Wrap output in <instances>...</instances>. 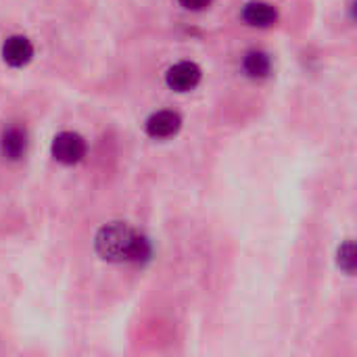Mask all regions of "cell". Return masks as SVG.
<instances>
[{
	"label": "cell",
	"mask_w": 357,
	"mask_h": 357,
	"mask_svg": "<svg viewBox=\"0 0 357 357\" xmlns=\"http://www.w3.org/2000/svg\"><path fill=\"white\" fill-rule=\"evenodd\" d=\"M96 253L111 264H142L151 257V243L128 224L113 222L102 226L94 238Z\"/></svg>",
	"instance_id": "obj_1"
},
{
	"label": "cell",
	"mask_w": 357,
	"mask_h": 357,
	"mask_svg": "<svg viewBox=\"0 0 357 357\" xmlns=\"http://www.w3.org/2000/svg\"><path fill=\"white\" fill-rule=\"evenodd\" d=\"M86 140L77 132H61L54 136L50 144V153L54 161L63 165H75L86 157Z\"/></svg>",
	"instance_id": "obj_2"
},
{
	"label": "cell",
	"mask_w": 357,
	"mask_h": 357,
	"mask_svg": "<svg viewBox=\"0 0 357 357\" xmlns=\"http://www.w3.org/2000/svg\"><path fill=\"white\" fill-rule=\"evenodd\" d=\"M165 82L176 92H190L201 82V67L192 61H180L167 69Z\"/></svg>",
	"instance_id": "obj_3"
},
{
	"label": "cell",
	"mask_w": 357,
	"mask_h": 357,
	"mask_svg": "<svg viewBox=\"0 0 357 357\" xmlns=\"http://www.w3.org/2000/svg\"><path fill=\"white\" fill-rule=\"evenodd\" d=\"M2 59L6 65L21 69L25 65L31 63L33 59V44L27 36L21 33H13L2 42Z\"/></svg>",
	"instance_id": "obj_4"
},
{
	"label": "cell",
	"mask_w": 357,
	"mask_h": 357,
	"mask_svg": "<svg viewBox=\"0 0 357 357\" xmlns=\"http://www.w3.org/2000/svg\"><path fill=\"white\" fill-rule=\"evenodd\" d=\"M182 128V117L176 113V111H155L146 123H144V130L151 138L155 140H167L172 136H176Z\"/></svg>",
	"instance_id": "obj_5"
},
{
	"label": "cell",
	"mask_w": 357,
	"mask_h": 357,
	"mask_svg": "<svg viewBox=\"0 0 357 357\" xmlns=\"http://www.w3.org/2000/svg\"><path fill=\"white\" fill-rule=\"evenodd\" d=\"M27 130L23 126H6L0 134V153L8 161H19L27 153Z\"/></svg>",
	"instance_id": "obj_6"
},
{
	"label": "cell",
	"mask_w": 357,
	"mask_h": 357,
	"mask_svg": "<svg viewBox=\"0 0 357 357\" xmlns=\"http://www.w3.org/2000/svg\"><path fill=\"white\" fill-rule=\"evenodd\" d=\"M243 21L251 27H272L278 21V10L270 2L253 0L243 8Z\"/></svg>",
	"instance_id": "obj_7"
},
{
	"label": "cell",
	"mask_w": 357,
	"mask_h": 357,
	"mask_svg": "<svg viewBox=\"0 0 357 357\" xmlns=\"http://www.w3.org/2000/svg\"><path fill=\"white\" fill-rule=\"evenodd\" d=\"M243 69L253 79H264L272 71V59L264 50H249L243 59Z\"/></svg>",
	"instance_id": "obj_8"
},
{
	"label": "cell",
	"mask_w": 357,
	"mask_h": 357,
	"mask_svg": "<svg viewBox=\"0 0 357 357\" xmlns=\"http://www.w3.org/2000/svg\"><path fill=\"white\" fill-rule=\"evenodd\" d=\"M339 266H341L343 272L354 274V270H356V249H354V243L351 241H347L339 249Z\"/></svg>",
	"instance_id": "obj_9"
},
{
	"label": "cell",
	"mask_w": 357,
	"mask_h": 357,
	"mask_svg": "<svg viewBox=\"0 0 357 357\" xmlns=\"http://www.w3.org/2000/svg\"><path fill=\"white\" fill-rule=\"evenodd\" d=\"M178 2L186 10H205L213 0H178Z\"/></svg>",
	"instance_id": "obj_10"
}]
</instances>
